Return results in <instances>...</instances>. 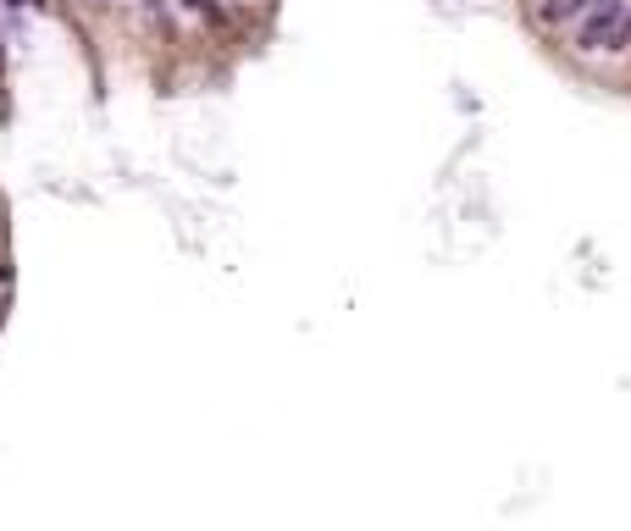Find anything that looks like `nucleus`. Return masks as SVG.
Here are the masks:
<instances>
[{"instance_id":"f257e3e1","label":"nucleus","mask_w":631,"mask_h":531,"mask_svg":"<svg viewBox=\"0 0 631 531\" xmlns=\"http://www.w3.org/2000/svg\"><path fill=\"white\" fill-rule=\"evenodd\" d=\"M626 39H631V12H626V0H598L593 12L576 23V50H587V56L626 50Z\"/></svg>"},{"instance_id":"f03ea898","label":"nucleus","mask_w":631,"mask_h":531,"mask_svg":"<svg viewBox=\"0 0 631 531\" xmlns=\"http://www.w3.org/2000/svg\"><path fill=\"white\" fill-rule=\"evenodd\" d=\"M598 0H543L537 6V23H548V28H560V23H582L587 12H593Z\"/></svg>"},{"instance_id":"7ed1b4c3","label":"nucleus","mask_w":631,"mask_h":531,"mask_svg":"<svg viewBox=\"0 0 631 531\" xmlns=\"http://www.w3.org/2000/svg\"><path fill=\"white\" fill-rule=\"evenodd\" d=\"M6 6H39V0H6Z\"/></svg>"},{"instance_id":"20e7f679","label":"nucleus","mask_w":631,"mask_h":531,"mask_svg":"<svg viewBox=\"0 0 631 531\" xmlns=\"http://www.w3.org/2000/svg\"><path fill=\"white\" fill-rule=\"evenodd\" d=\"M6 277H12V272H6V266H0V283H6Z\"/></svg>"},{"instance_id":"39448f33","label":"nucleus","mask_w":631,"mask_h":531,"mask_svg":"<svg viewBox=\"0 0 631 531\" xmlns=\"http://www.w3.org/2000/svg\"><path fill=\"white\" fill-rule=\"evenodd\" d=\"M205 6H211V0H205Z\"/></svg>"}]
</instances>
